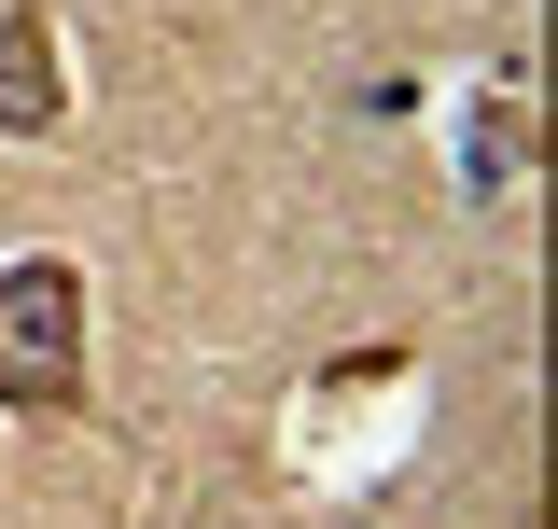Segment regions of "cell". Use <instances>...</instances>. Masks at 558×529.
I'll return each mask as SVG.
<instances>
[{"instance_id": "6da1fadb", "label": "cell", "mask_w": 558, "mask_h": 529, "mask_svg": "<svg viewBox=\"0 0 558 529\" xmlns=\"http://www.w3.org/2000/svg\"><path fill=\"white\" fill-rule=\"evenodd\" d=\"M70 377H84V279H70L57 251H43V264H0V404L57 418Z\"/></svg>"}, {"instance_id": "7a4b0ae2", "label": "cell", "mask_w": 558, "mask_h": 529, "mask_svg": "<svg viewBox=\"0 0 558 529\" xmlns=\"http://www.w3.org/2000/svg\"><path fill=\"white\" fill-rule=\"evenodd\" d=\"M0 126H57V42L28 14L0 28Z\"/></svg>"}]
</instances>
